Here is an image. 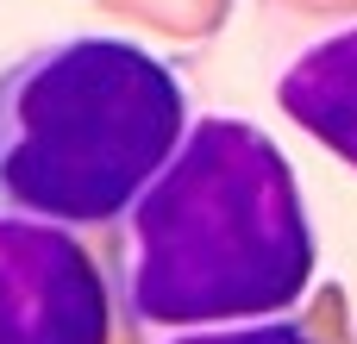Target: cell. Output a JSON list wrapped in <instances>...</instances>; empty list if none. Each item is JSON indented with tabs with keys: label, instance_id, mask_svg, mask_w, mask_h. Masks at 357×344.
<instances>
[{
	"label": "cell",
	"instance_id": "277c9868",
	"mask_svg": "<svg viewBox=\"0 0 357 344\" xmlns=\"http://www.w3.org/2000/svg\"><path fill=\"white\" fill-rule=\"evenodd\" d=\"M276 107L314 144L357 169V25L326 31L276 75Z\"/></svg>",
	"mask_w": 357,
	"mask_h": 344
},
{
	"label": "cell",
	"instance_id": "6da1fadb",
	"mask_svg": "<svg viewBox=\"0 0 357 344\" xmlns=\"http://www.w3.org/2000/svg\"><path fill=\"white\" fill-rule=\"evenodd\" d=\"M320 244L282 144L232 113L188 119L169 163L126 207V313L220 326L289 313Z\"/></svg>",
	"mask_w": 357,
	"mask_h": 344
},
{
	"label": "cell",
	"instance_id": "5b68a950",
	"mask_svg": "<svg viewBox=\"0 0 357 344\" xmlns=\"http://www.w3.org/2000/svg\"><path fill=\"white\" fill-rule=\"evenodd\" d=\"M169 344H320L307 338L295 320H220V326H182Z\"/></svg>",
	"mask_w": 357,
	"mask_h": 344
},
{
	"label": "cell",
	"instance_id": "7a4b0ae2",
	"mask_svg": "<svg viewBox=\"0 0 357 344\" xmlns=\"http://www.w3.org/2000/svg\"><path fill=\"white\" fill-rule=\"evenodd\" d=\"M188 132L182 75L132 38L88 31L0 69V207L113 226Z\"/></svg>",
	"mask_w": 357,
	"mask_h": 344
},
{
	"label": "cell",
	"instance_id": "3957f363",
	"mask_svg": "<svg viewBox=\"0 0 357 344\" xmlns=\"http://www.w3.org/2000/svg\"><path fill=\"white\" fill-rule=\"evenodd\" d=\"M113 295L75 226L0 207V344H107Z\"/></svg>",
	"mask_w": 357,
	"mask_h": 344
}]
</instances>
